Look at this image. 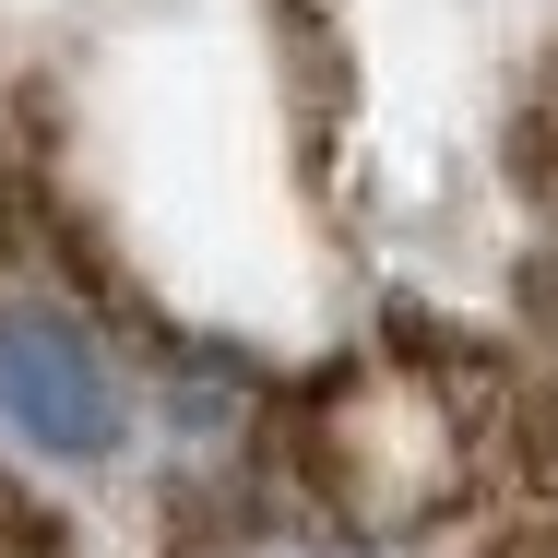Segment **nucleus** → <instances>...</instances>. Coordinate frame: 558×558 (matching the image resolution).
Returning <instances> with one entry per match:
<instances>
[{
	"instance_id": "nucleus-1",
	"label": "nucleus",
	"mask_w": 558,
	"mask_h": 558,
	"mask_svg": "<svg viewBox=\"0 0 558 558\" xmlns=\"http://www.w3.org/2000/svg\"><path fill=\"white\" fill-rule=\"evenodd\" d=\"M0 428L48 463H119L143 440V368L72 298H0Z\"/></svg>"
},
{
	"instance_id": "nucleus-4",
	"label": "nucleus",
	"mask_w": 558,
	"mask_h": 558,
	"mask_svg": "<svg viewBox=\"0 0 558 558\" xmlns=\"http://www.w3.org/2000/svg\"><path fill=\"white\" fill-rule=\"evenodd\" d=\"M0 238H12V167H0Z\"/></svg>"
},
{
	"instance_id": "nucleus-3",
	"label": "nucleus",
	"mask_w": 558,
	"mask_h": 558,
	"mask_svg": "<svg viewBox=\"0 0 558 558\" xmlns=\"http://www.w3.org/2000/svg\"><path fill=\"white\" fill-rule=\"evenodd\" d=\"M250 558H368V547H344V535H286V547H250Z\"/></svg>"
},
{
	"instance_id": "nucleus-2",
	"label": "nucleus",
	"mask_w": 558,
	"mask_h": 558,
	"mask_svg": "<svg viewBox=\"0 0 558 558\" xmlns=\"http://www.w3.org/2000/svg\"><path fill=\"white\" fill-rule=\"evenodd\" d=\"M0 558H84V547H72V535H60L24 487H0Z\"/></svg>"
}]
</instances>
